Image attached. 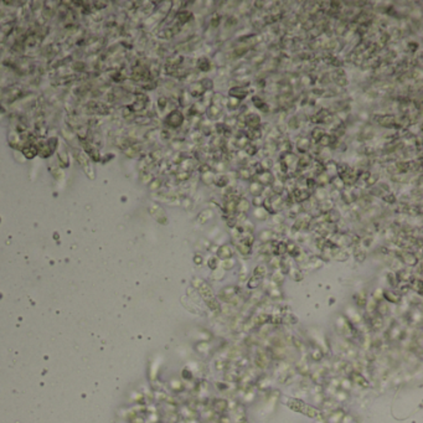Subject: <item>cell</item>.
<instances>
[{"label": "cell", "mask_w": 423, "mask_h": 423, "mask_svg": "<svg viewBox=\"0 0 423 423\" xmlns=\"http://www.w3.org/2000/svg\"><path fill=\"white\" fill-rule=\"evenodd\" d=\"M309 163H310L309 157H308V158H307V157H302L300 159L297 160V164H298V166H299L300 169H305V168L309 165Z\"/></svg>", "instance_id": "cell-18"}, {"label": "cell", "mask_w": 423, "mask_h": 423, "mask_svg": "<svg viewBox=\"0 0 423 423\" xmlns=\"http://www.w3.org/2000/svg\"><path fill=\"white\" fill-rule=\"evenodd\" d=\"M323 135H325V133H324V130L322 129V128H315L312 132V138L315 139V140H318V142L323 138Z\"/></svg>", "instance_id": "cell-14"}, {"label": "cell", "mask_w": 423, "mask_h": 423, "mask_svg": "<svg viewBox=\"0 0 423 423\" xmlns=\"http://www.w3.org/2000/svg\"><path fill=\"white\" fill-rule=\"evenodd\" d=\"M335 80H336V83H338L339 86H343V87H344V86H346V85H348V80H346V77H345V76L336 77Z\"/></svg>", "instance_id": "cell-26"}, {"label": "cell", "mask_w": 423, "mask_h": 423, "mask_svg": "<svg viewBox=\"0 0 423 423\" xmlns=\"http://www.w3.org/2000/svg\"><path fill=\"white\" fill-rule=\"evenodd\" d=\"M250 207H251V204L248 202V200H247V199H243V197H241L240 200H237L236 209H237V211H238L240 214H246V212H248Z\"/></svg>", "instance_id": "cell-4"}, {"label": "cell", "mask_w": 423, "mask_h": 423, "mask_svg": "<svg viewBox=\"0 0 423 423\" xmlns=\"http://www.w3.org/2000/svg\"><path fill=\"white\" fill-rule=\"evenodd\" d=\"M200 221L204 224V222H206L207 220H210V217H212V211L211 210H205V211H202L201 214H200Z\"/></svg>", "instance_id": "cell-15"}, {"label": "cell", "mask_w": 423, "mask_h": 423, "mask_svg": "<svg viewBox=\"0 0 423 423\" xmlns=\"http://www.w3.org/2000/svg\"><path fill=\"white\" fill-rule=\"evenodd\" d=\"M377 180H379V176L376 175V174H372V175H369L367 176V179H366V185H369V186H371V185H374V184H376L377 183Z\"/></svg>", "instance_id": "cell-21"}, {"label": "cell", "mask_w": 423, "mask_h": 423, "mask_svg": "<svg viewBox=\"0 0 423 423\" xmlns=\"http://www.w3.org/2000/svg\"><path fill=\"white\" fill-rule=\"evenodd\" d=\"M334 205H335V202L333 201V200H330V199H326V200H324V201H322L318 206H317V209H319L322 212H324V214H328L329 211H331L333 210V207H334Z\"/></svg>", "instance_id": "cell-7"}, {"label": "cell", "mask_w": 423, "mask_h": 423, "mask_svg": "<svg viewBox=\"0 0 423 423\" xmlns=\"http://www.w3.org/2000/svg\"><path fill=\"white\" fill-rule=\"evenodd\" d=\"M221 252L224 253V256H225V255H228V256L231 255V250H230V247H227V246L222 247V248H221Z\"/></svg>", "instance_id": "cell-32"}, {"label": "cell", "mask_w": 423, "mask_h": 423, "mask_svg": "<svg viewBox=\"0 0 423 423\" xmlns=\"http://www.w3.org/2000/svg\"><path fill=\"white\" fill-rule=\"evenodd\" d=\"M382 199H384V201H386V202H389V204H395L397 200H396V196L393 195V194H391V193H387V194H384L382 195Z\"/></svg>", "instance_id": "cell-20"}, {"label": "cell", "mask_w": 423, "mask_h": 423, "mask_svg": "<svg viewBox=\"0 0 423 423\" xmlns=\"http://www.w3.org/2000/svg\"><path fill=\"white\" fill-rule=\"evenodd\" d=\"M379 123L382 127H387V128H392L395 126H397V119L392 116H382L379 119Z\"/></svg>", "instance_id": "cell-3"}, {"label": "cell", "mask_w": 423, "mask_h": 423, "mask_svg": "<svg viewBox=\"0 0 423 423\" xmlns=\"http://www.w3.org/2000/svg\"><path fill=\"white\" fill-rule=\"evenodd\" d=\"M330 142H331V138H330V137H328V135H323V138L319 140V144H320V145H323V147H328V145L330 144Z\"/></svg>", "instance_id": "cell-25"}, {"label": "cell", "mask_w": 423, "mask_h": 423, "mask_svg": "<svg viewBox=\"0 0 423 423\" xmlns=\"http://www.w3.org/2000/svg\"><path fill=\"white\" fill-rule=\"evenodd\" d=\"M315 197H317V201H324V200H326L328 199V191H326L325 189H323V188H319L318 190H317V193H315Z\"/></svg>", "instance_id": "cell-13"}, {"label": "cell", "mask_w": 423, "mask_h": 423, "mask_svg": "<svg viewBox=\"0 0 423 423\" xmlns=\"http://www.w3.org/2000/svg\"><path fill=\"white\" fill-rule=\"evenodd\" d=\"M258 179H260L258 183H260L261 185H263V184H264V185H267V184L271 185V184L273 183V180H274V179H273V175H272L268 170H267V171H262V173H260Z\"/></svg>", "instance_id": "cell-6"}, {"label": "cell", "mask_w": 423, "mask_h": 423, "mask_svg": "<svg viewBox=\"0 0 423 423\" xmlns=\"http://www.w3.org/2000/svg\"><path fill=\"white\" fill-rule=\"evenodd\" d=\"M333 184L335 185V189H336V190H339V191H340V190H343V189L345 188V184H344V181H343L340 178H338V176H335V178H334V180H333Z\"/></svg>", "instance_id": "cell-19"}, {"label": "cell", "mask_w": 423, "mask_h": 423, "mask_svg": "<svg viewBox=\"0 0 423 423\" xmlns=\"http://www.w3.org/2000/svg\"><path fill=\"white\" fill-rule=\"evenodd\" d=\"M238 175H240V178L243 179V180H247V179H250V176H251L248 169H241V170L238 171Z\"/></svg>", "instance_id": "cell-23"}, {"label": "cell", "mask_w": 423, "mask_h": 423, "mask_svg": "<svg viewBox=\"0 0 423 423\" xmlns=\"http://www.w3.org/2000/svg\"><path fill=\"white\" fill-rule=\"evenodd\" d=\"M297 147L300 152H308L309 150V147H310V140L308 138H302L298 140L297 143Z\"/></svg>", "instance_id": "cell-10"}, {"label": "cell", "mask_w": 423, "mask_h": 423, "mask_svg": "<svg viewBox=\"0 0 423 423\" xmlns=\"http://www.w3.org/2000/svg\"><path fill=\"white\" fill-rule=\"evenodd\" d=\"M238 103H240V99H237V98H231V99H230V107H231L232 109H235V108L238 106Z\"/></svg>", "instance_id": "cell-29"}, {"label": "cell", "mask_w": 423, "mask_h": 423, "mask_svg": "<svg viewBox=\"0 0 423 423\" xmlns=\"http://www.w3.org/2000/svg\"><path fill=\"white\" fill-rule=\"evenodd\" d=\"M199 66H200V68H201L202 71H207L209 67H210V64H209V61H207L206 59H201L200 62H199Z\"/></svg>", "instance_id": "cell-24"}, {"label": "cell", "mask_w": 423, "mask_h": 423, "mask_svg": "<svg viewBox=\"0 0 423 423\" xmlns=\"http://www.w3.org/2000/svg\"><path fill=\"white\" fill-rule=\"evenodd\" d=\"M246 144H248V139H247V138H241V140L237 142V145L241 147V148H245Z\"/></svg>", "instance_id": "cell-30"}, {"label": "cell", "mask_w": 423, "mask_h": 423, "mask_svg": "<svg viewBox=\"0 0 423 423\" xmlns=\"http://www.w3.org/2000/svg\"><path fill=\"white\" fill-rule=\"evenodd\" d=\"M365 256H366V253H365V251L362 250V247H359L358 250H356V260L359 258V261H364Z\"/></svg>", "instance_id": "cell-27"}, {"label": "cell", "mask_w": 423, "mask_h": 423, "mask_svg": "<svg viewBox=\"0 0 423 423\" xmlns=\"http://www.w3.org/2000/svg\"><path fill=\"white\" fill-rule=\"evenodd\" d=\"M276 233L277 232H274L273 230H263V231H261L260 238L262 241H269L276 236Z\"/></svg>", "instance_id": "cell-11"}, {"label": "cell", "mask_w": 423, "mask_h": 423, "mask_svg": "<svg viewBox=\"0 0 423 423\" xmlns=\"http://www.w3.org/2000/svg\"><path fill=\"white\" fill-rule=\"evenodd\" d=\"M168 123L171 127H179L183 123V114L179 111H174L170 113V116L168 117Z\"/></svg>", "instance_id": "cell-1"}, {"label": "cell", "mask_w": 423, "mask_h": 423, "mask_svg": "<svg viewBox=\"0 0 423 423\" xmlns=\"http://www.w3.org/2000/svg\"><path fill=\"white\" fill-rule=\"evenodd\" d=\"M261 137V132L258 129H250L247 132V139H258Z\"/></svg>", "instance_id": "cell-16"}, {"label": "cell", "mask_w": 423, "mask_h": 423, "mask_svg": "<svg viewBox=\"0 0 423 423\" xmlns=\"http://www.w3.org/2000/svg\"><path fill=\"white\" fill-rule=\"evenodd\" d=\"M150 212H152V215L159 221V222H162V224H166V216H165V214H164V211L160 209V207H158V206H153L152 209H150Z\"/></svg>", "instance_id": "cell-5"}, {"label": "cell", "mask_w": 423, "mask_h": 423, "mask_svg": "<svg viewBox=\"0 0 423 423\" xmlns=\"http://www.w3.org/2000/svg\"><path fill=\"white\" fill-rule=\"evenodd\" d=\"M325 220H326V222H331V224H335V222H339V220H340V214H339V211L338 210H331V211H329L328 214H325Z\"/></svg>", "instance_id": "cell-9"}, {"label": "cell", "mask_w": 423, "mask_h": 423, "mask_svg": "<svg viewBox=\"0 0 423 423\" xmlns=\"http://www.w3.org/2000/svg\"><path fill=\"white\" fill-rule=\"evenodd\" d=\"M246 124H247L251 129H257L258 126L261 124V117L258 114H255V113L250 114V116L246 118Z\"/></svg>", "instance_id": "cell-2"}, {"label": "cell", "mask_w": 423, "mask_h": 423, "mask_svg": "<svg viewBox=\"0 0 423 423\" xmlns=\"http://www.w3.org/2000/svg\"><path fill=\"white\" fill-rule=\"evenodd\" d=\"M288 127H289L291 129H297V128L299 127V121H298L295 117L291 118V119L288 121Z\"/></svg>", "instance_id": "cell-22"}, {"label": "cell", "mask_w": 423, "mask_h": 423, "mask_svg": "<svg viewBox=\"0 0 423 423\" xmlns=\"http://www.w3.org/2000/svg\"><path fill=\"white\" fill-rule=\"evenodd\" d=\"M240 251L243 252L245 255L250 253V248H248V246H246V245H240Z\"/></svg>", "instance_id": "cell-31"}, {"label": "cell", "mask_w": 423, "mask_h": 423, "mask_svg": "<svg viewBox=\"0 0 423 423\" xmlns=\"http://www.w3.org/2000/svg\"><path fill=\"white\" fill-rule=\"evenodd\" d=\"M317 181H318L320 185H325V184L329 183V176H328V174H326L325 171H323V173H320V174L318 175Z\"/></svg>", "instance_id": "cell-17"}, {"label": "cell", "mask_w": 423, "mask_h": 423, "mask_svg": "<svg viewBox=\"0 0 423 423\" xmlns=\"http://www.w3.org/2000/svg\"><path fill=\"white\" fill-rule=\"evenodd\" d=\"M263 191H264L263 185H261L258 181L251 183V185H250V193L255 196V197H256V196H261L263 194Z\"/></svg>", "instance_id": "cell-8"}, {"label": "cell", "mask_w": 423, "mask_h": 423, "mask_svg": "<svg viewBox=\"0 0 423 423\" xmlns=\"http://www.w3.org/2000/svg\"><path fill=\"white\" fill-rule=\"evenodd\" d=\"M263 202H264V199H263L262 196H256V197L253 199V204H255L257 207H261V205H263Z\"/></svg>", "instance_id": "cell-28"}, {"label": "cell", "mask_w": 423, "mask_h": 423, "mask_svg": "<svg viewBox=\"0 0 423 423\" xmlns=\"http://www.w3.org/2000/svg\"><path fill=\"white\" fill-rule=\"evenodd\" d=\"M255 216L258 219V220H261V221H263V220H266L267 217H268V212L266 211V209L264 207H257L256 210H255Z\"/></svg>", "instance_id": "cell-12"}]
</instances>
